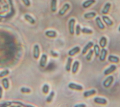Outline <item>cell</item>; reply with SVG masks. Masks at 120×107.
I'll use <instances>...</instances> for the list:
<instances>
[{"label":"cell","mask_w":120,"mask_h":107,"mask_svg":"<svg viewBox=\"0 0 120 107\" xmlns=\"http://www.w3.org/2000/svg\"><path fill=\"white\" fill-rule=\"evenodd\" d=\"M113 81V77L112 75H109L107 77L103 82V85L105 88L109 87Z\"/></svg>","instance_id":"obj_1"},{"label":"cell","mask_w":120,"mask_h":107,"mask_svg":"<svg viewBox=\"0 0 120 107\" xmlns=\"http://www.w3.org/2000/svg\"><path fill=\"white\" fill-rule=\"evenodd\" d=\"M75 20L74 18H71L68 22V30L70 34L73 35L74 33V26Z\"/></svg>","instance_id":"obj_2"},{"label":"cell","mask_w":120,"mask_h":107,"mask_svg":"<svg viewBox=\"0 0 120 107\" xmlns=\"http://www.w3.org/2000/svg\"><path fill=\"white\" fill-rule=\"evenodd\" d=\"M68 87L72 90H76V91H82L83 87L81 85L75 83L74 82H70L68 85Z\"/></svg>","instance_id":"obj_3"},{"label":"cell","mask_w":120,"mask_h":107,"mask_svg":"<svg viewBox=\"0 0 120 107\" xmlns=\"http://www.w3.org/2000/svg\"><path fill=\"white\" fill-rule=\"evenodd\" d=\"M40 55L39 47L38 44H35L33 47V56L35 59H37L38 58Z\"/></svg>","instance_id":"obj_4"},{"label":"cell","mask_w":120,"mask_h":107,"mask_svg":"<svg viewBox=\"0 0 120 107\" xmlns=\"http://www.w3.org/2000/svg\"><path fill=\"white\" fill-rule=\"evenodd\" d=\"M70 8V5L68 3H66L65 4H64L62 7L60 9L59 11V14L60 16H63L66 12Z\"/></svg>","instance_id":"obj_5"},{"label":"cell","mask_w":120,"mask_h":107,"mask_svg":"<svg viewBox=\"0 0 120 107\" xmlns=\"http://www.w3.org/2000/svg\"><path fill=\"white\" fill-rule=\"evenodd\" d=\"M47 60V55L45 54H42L39 60V66L41 67H44L46 64Z\"/></svg>","instance_id":"obj_6"},{"label":"cell","mask_w":120,"mask_h":107,"mask_svg":"<svg viewBox=\"0 0 120 107\" xmlns=\"http://www.w3.org/2000/svg\"><path fill=\"white\" fill-rule=\"evenodd\" d=\"M116 68H117V67L115 65H112L104 71V74L105 75L110 74L113 72L116 69Z\"/></svg>","instance_id":"obj_7"},{"label":"cell","mask_w":120,"mask_h":107,"mask_svg":"<svg viewBox=\"0 0 120 107\" xmlns=\"http://www.w3.org/2000/svg\"><path fill=\"white\" fill-rule=\"evenodd\" d=\"M107 51L104 48H102L100 50V54H99V59L101 61H104L105 60L106 56L107 55Z\"/></svg>","instance_id":"obj_8"},{"label":"cell","mask_w":120,"mask_h":107,"mask_svg":"<svg viewBox=\"0 0 120 107\" xmlns=\"http://www.w3.org/2000/svg\"><path fill=\"white\" fill-rule=\"evenodd\" d=\"M80 50V48L78 46H75L71 49L68 52V54L69 56L72 57L75 55L76 54L78 53Z\"/></svg>","instance_id":"obj_9"},{"label":"cell","mask_w":120,"mask_h":107,"mask_svg":"<svg viewBox=\"0 0 120 107\" xmlns=\"http://www.w3.org/2000/svg\"><path fill=\"white\" fill-rule=\"evenodd\" d=\"M94 101L97 104L101 105H105L107 103V100L106 99L98 97H96L94 99Z\"/></svg>","instance_id":"obj_10"},{"label":"cell","mask_w":120,"mask_h":107,"mask_svg":"<svg viewBox=\"0 0 120 107\" xmlns=\"http://www.w3.org/2000/svg\"><path fill=\"white\" fill-rule=\"evenodd\" d=\"M95 21L96 23V24L98 26V27L101 30H103L105 28V26L104 24L103 23V22L101 21V18L99 16H97L95 18Z\"/></svg>","instance_id":"obj_11"},{"label":"cell","mask_w":120,"mask_h":107,"mask_svg":"<svg viewBox=\"0 0 120 107\" xmlns=\"http://www.w3.org/2000/svg\"><path fill=\"white\" fill-rule=\"evenodd\" d=\"M93 46V43L92 41H89L84 47V48L82 49V54L84 55L85 53H86V52H87V51L90 49L92 46Z\"/></svg>","instance_id":"obj_12"},{"label":"cell","mask_w":120,"mask_h":107,"mask_svg":"<svg viewBox=\"0 0 120 107\" xmlns=\"http://www.w3.org/2000/svg\"><path fill=\"white\" fill-rule=\"evenodd\" d=\"M102 20L104 22V23L108 26H111L113 25V22L112 20L107 16L104 15L102 17Z\"/></svg>","instance_id":"obj_13"},{"label":"cell","mask_w":120,"mask_h":107,"mask_svg":"<svg viewBox=\"0 0 120 107\" xmlns=\"http://www.w3.org/2000/svg\"><path fill=\"white\" fill-rule=\"evenodd\" d=\"M45 35L49 38H54L57 35V33L54 30H47L45 32Z\"/></svg>","instance_id":"obj_14"},{"label":"cell","mask_w":120,"mask_h":107,"mask_svg":"<svg viewBox=\"0 0 120 107\" xmlns=\"http://www.w3.org/2000/svg\"><path fill=\"white\" fill-rule=\"evenodd\" d=\"M108 60L109 62L114 63H118L120 61V59L118 57L112 55H110L108 56Z\"/></svg>","instance_id":"obj_15"},{"label":"cell","mask_w":120,"mask_h":107,"mask_svg":"<svg viewBox=\"0 0 120 107\" xmlns=\"http://www.w3.org/2000/svg\"><path fill=\"white\" fill-rule=\"evenodd\" d=\"M95 2V0H86L82 4V6L83 8H86L90 7L91 5Z\"/></svg>","instance_id":"obj_16"},{"label":"cell","mask_w":120,"mask_h":107,"mask_svg":"<svg viewBox=\"0 0 120 107\" xmlns=\"http://www.w3.org/2000/svg\"><path fill=\"white\" fill-rule=\"evenodd\" d=\"M79 66V61L77 60L75 61L73 64L72 67V73L74 74H75L78 69Z\"/></svg>","instance_id":"obj_17"},{"label":"cell","mask_w":120,"mask_h":107,"mask_svg":"<svg viewBox=\"0 0 120 107\" xmlns=\"http://www.w3.org/2000/svg\"><path fill=\"white\" fill-rule=\"evenodd\" d=\"M96 93V91L94 89H91L89 91H85L83 92V96L85 98H88L89 97L91 96L94 94H95Z\"/></svg>","instance_id":"obj_18"},{"label":"cell","mask_w":120,"mask_h":107,"mask_svg":"<svg viewBox=\"0 0 120 107\" xmlns=\"http://www.w3.org/2000/svg\"><path fill=\"white\" fill-rule=\"evenodd\" d=\"M111 4L109 2H107L105 4L103 8L102 9V11H101V12L103 14H107L109 11V9L111 8Z\"/></svg>","instance_id":"obj_19"},{"label":"cell","mask_w":120,"mask_h":107,"mask_svg":"<svg viewBox=\"0 0 120 107\" xmlns=\"http://www.w3.org/2000/svg\"><path fill=\"white\" fill-rule=\"evenodd\" d=\"M107 43V39L105 36H102L101 37V38L99 40V44L100 46L102 48H105L106 45Z\"/></svg>","instance_id":"obj_20"},{"label":"cell","mask_w":120,"mask_h":107,"mask_svg":"<svg viewBox=\"0 0 120 107\" xmlns=\"http://www.w3.org/2000/svg\"><path fill=\"white\" fill-rule=\"evenodd\" d=\"M1 83L3 88L5 90H7L8 89L9 87V83L8 80L7 78H4L1 80Z\"/></svg>","instance_id":"obj_21"},{"label":"cell","mask_w":120,"mask_h":107,"mask_svg":"<svg viewBox=\"0 0 120 107\" xmlns=\"http://www.w3.org/2000/svg\"><path fill=\"white\" fill-rule=\"evenodd\" d=\"M24 18L26 20H27L28 22H29L31 24H34L35 23V20L34 19V18L31 16L29 14H25L24 16Z\"/></svg>","instance_id":"obj_22"},{"label":"cell","mask_w":120,"mask_h":107,"mask_svg":"<svg viewBox=\"0 0 120 107\" xmlns=\"http://www.w3.org/2000/svg\"><path fill=\"white\" fill-rule=\"evenodd\" d=\"M57 0H51V10L52 12H55L57 10Z\"/></svg>","instance_id":"obj_23"},{"label":"cell","mask_w":120,"mask_h":107,"mask_svg":"<svg viewBox=\"0 0 120 107\" xmlns=\"http://www.w3.org/2000/svg\"><path fill=\"white\" fill-rule=\"evenodd\" d=\"M72 62V58L68 57V58L67 64H66V67H65V69H66V71H68V72H69L70 70Z\"/></svg>","instance_id":"obj_24"},{"label":"cell","mask_w":120,"mask_h":107,"mask_svg":"<svg viewBox=\"0 0 120 107\" xmlns=\"http://www.w3.org/2000/svg\"><path fill=\"white\" fill-rule=\"evenodd\" d=\"M96 16V13L95 12H90L84 14V17L86 19H90Z\"/></svg>","instance_id":"obj_25"},{"label":"cell","mask_w":120,"mask_h":107,"mask_svg":"<svg viewBox=\"0 0 120 107\" xmlns=\"http://www.w3.org/2000/svg\"><path fill=\"white\" fill-rule=\"evenodd\" d=\"M94 51L95 52V54L96 57H98L99 56L100 49L99 46L98 44H95L94 45Z\"/></svg>","instance_id":"obj_26"},{"label":"cell","mask_w":120,"mask_h":107,"mask_svg":"<svg viewBox=\"0 0 120 107\" xmlns=\"http://www.w3.org/2000/svg\"><path fill=\"white\" fill-rule=\"evenodd\" d=\"M54 96V92L53 91H52L50 93V94H49L48 97L46 98V101L47 102H50L52 100Z\"/></svg>","instance_id":"obj_27"},{"label":"cell","mask_w":120,"mask_h":107,"mask_svg":"<svg viewBox=\"0 0 120 107\" xmlns=\"http://www.w3.org/2000/svg\"><path fill=\"white\" fill-rule=\"evenodd\" d=\"M81 32L84 34H91L92 33V31L89 28L83 27L81 29Z\"/></svg>","instance_id":"obj_28"},{"label":"cell","mask_w":120,"mask_h":107,"mask_svg":"<svg viewBox=\"0 0 120 107\" xmlns=\"http://www.w3.org/2000/svg\"><path fill=\"white\" fill-rule=\"evenodd\" d=\"M93 54V50L91 49H90L87 55L86 56V59L88 61H90L91 59V58Z\"/></svg>","instance_id":"obj_29"},{"label":"cell","mask_w":120,"mask_h":107,"mask_svg":"<svg viewBox=\"0 0 120 107\" xmlns=\"http://www.w3.org/2000/svg\"><path fill=\"white\" fill-rule=\"evenodd\" d=\"M49 90V86L47 84H45L42 87V92L44 94H47Z\"/></svg>","instance_id":"obj_30"},{"label":"cell","mask_w":120,"mask_h":107,"mask_svg":"<svg viewBox=\"0 0 120 107\" xmlns=\"http://www.w3.org/2000/svg\"><path fill=\"white\" fill-rule=\"evenodd\" d=\"M20 91L22 93H29L31 91V90L30 88L25 87H22L21 88Z\"/></svg>","instance_id":"obj_31"},{"label":"cell","mask_w":120,"mask_h":107,"mask_svg":"<svg viewBox=\"0 0 120 107\" xmlns=\"http://www.w3.org/2000/svg\"><path fill=\"white\" fill-rule=\"evenodd\" d=\"M9 73V72L8 69H6L2 71L0 73V78L4 77V76L8 75Z\"/></svg>","instance_id":"obj_32"},{"label":"cell","mask_w":120,"mask_h":107,"mask_svg":"<svg viewBox=\"0 0 120 107\" xmlns=\"http://www.w3.org/2000/svg\"><path fill=\"white\" fill-rule=\"evenodd\" d=\"M81 31V28L79 25H77L75 27V33L77 35H79Z\"/></svg>","instance_id":"obj_33"},{"label":"cell","mask_w":120,"mask_h":107,"mask_svg":"<svg viewBox=\"0 0 120 107\" xmlns=\"http://www.w3.org/2000/svg\"><path fill=\"white\" fill-rule=\"evenodd\" d=\"M22 1L23 2L24 4L27 7H29L30 5V0H22Z\"/></svg>","instance_id":"obj_34"},{"label":"cell","mask_w":120,"mask_h":107,"mask_svg":"<svg viewBox=\"0 0 120 107\" xmlns=\"http://www.w3.org/2000/svg\"><path fill=\"white\" fill-rule=\"evenodd\" d=\"M75 107H85L86 105L84 104H76L75 106Z\"/></svg>","instance_id":"obj_35"},{"label":"cell","mask_w":120,"mask_h":107,"mask_svg":"<svg viewBox=\"0 0 120 107\" xmlns=\"http://www.w3.org/2000/svg\"><path fill=\"white\" fill-rule=\"evenodd\" d=\"M2 96V88L0 86V99H1Z\"/></svg>","instance_id":"obj_36"},{"label":"cell","mask_w":120,"mask_h":107,"mask_svg":"<svg viewBox=\"0 0 120 107\" xmlns=\"http://www.w3.org/2000/svg\"><path fill=\"white\" fill-rule=\"evenodd\" d=\"M118 30H119V32H120V26L119 27V28H118Z\"/></svg>","instance_id":"obj_37"}]
</instances>
